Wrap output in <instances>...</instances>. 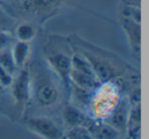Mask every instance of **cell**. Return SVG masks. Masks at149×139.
<instances>
[{
  "label": "cell",
  "mask_w": 149,
  "mask_h": 139,
  "mask_svg": "<svg viewBox=\"0 0 149 139\" xmlns=\"http://www.w3.org/2000/svg\"><path fill=\"white\" fill-rule=\"evenodd\" d=\"M26 126L43 139H62L64 134L61 127L48 117H30L26 120Z\"/></svg>",
  "instance_id": "1"
},
{
  "label": "cell",
  "mask_w": 149,
  "mask_h": 139,
  "mask_svg": "<svg viewBox=\"0 0 149 139\" xmlns=\"http://www.w3.org/2000/svg\"><path fill=\"white\" fill-rule=\"evenodd\" d=\"M32 94L36 103L42 108H49L57 103L59 92L53 81L43 75H39L32 87Z\"/></svg>",
  "instance_id": "2"
},
{
  "label": "cell",
  "mask_w": 149,
  "mask_h": 139,
  "mask_svg": "<svg viewBox=\"0 0 149 139\" xmlns=\"http://www.w3.org/2000/svg\"><path fill=\"white\" fill-rule=\"evenodd\" d=\"M11 94L17 105H25L29 102L32 96L31 74L28 68L19 69V72L13 76L10 83Z\"/></svg>",
  "instance_id": "3"
},
{
  "label": "cell",
  "mask_w": 149,
  "mask_h": 139,
  "mask_svg": "<svg viewBox=\"0 0 149 139\" xmlns=\"http://www.w3.org/2000/svg\"><path fill=\"white\" fill-rule=\"evenodd\" d=\"M47 62L54 73L60 78L64 86L70 85V73L72 69V56L63 52H52L47 55Z\"/></svg>",
  "instance_id": "4"
},
{
  "label": "cell",
  "mask_w": 149,
  "mask_h": 139,
  "mask_svg": "<svg viewBox=\"0 0 149 139\" xmlns=\"http://www.w3.org/2000/svg\"><path fill=\"white\" fill-rule=\"evenodd\" d=\"M131 106L132 105L128 98H122L118 100L116 105L108 114L107 118L103 121L113 127L120 134L127 132V123H128Z\"/></svg>",
  "instance_id": "5"
},
{
  "label": "cell",
  "mask_w": 149,
  "mask_h": 139,
  "mask_svg": "<svg viewBox=\"0 0 149 139\" xmlns=\"http://www.w3.org/2000/svg\"><path fill=\"white\" fill-rule=\"evenodd\" d=\"M61 119L68 128L74 127H86L92 122L87 115L78 107L72 104L65 105L61 110Z\"/></svg>",
  "instance_id": "6"
},
{
  "label": "cell",
  "mask_w": 149,
  "mask_h": 139,
  "mask_svg": "<svg viewBox=\"0 0 149 139\" xmlns=\"http://www.w3.org/2000/svg\"><path fill=\"white\" fill-rule=\"evenodd\" d=\"M120 25L127 35L132 51L139 54L141 49V23L125 17H120Z\"/></svg>",
  "instance_id": "7"
},
{
  "label": "cell",
  "mask_w": 149,
  "mask_h": 139,
  "mask_svg": "<svg viewBox=\"0 0 149 139\" xmlns=\"http://www.w3.org/2000/svg\"><path fill=\"white\" fill-rule=\"evenodd\" d=\"M92 139H118L120 133L118 132L105 121L91 122L87 127Z\"/></svg>",
  "instance_id": "8"
},
{
  "label": "cell",
  "mask_w": 149,
  "mask_h": 139,
  "mask_svg": "<svg viewBox=\"0 0 149 139\" xmlns=\"http://www.w3.org/2000/svg\"><path fill=\"white\" fill-rule=\"evenodd\" d=\"M10 52L17 69H22L26 67V63L30 55V43L17 41L13 45Z\"/></svg>",
  "instance_id": "9"
},
{
  "label": "cell",
  "mask_w": 149,
  "mask_h": 139,
  "mask_svg": "<svg viewBox=\"0 0 149 139\" xmlns=\"http://www.w3.org/2000/svg\"><path fill=\"white\" fill-rule=\"evenodd\" d=\"M141 127V107L140 104H135L131 106L127 123V133L132 137L138 134Z\"/></svg>",
  "instance_id": "10"
},
{
  "label": "cell",
  "mask_w": 149,
  "mask_h": 139,
  "mask_svg": "<svg viewBox=\"0 0 149 139\" xmlns=\"http://www.w3.org/2000/svg\"><path fill=\"white\" fill-rule=\"evenodd\" d=\"M92 92H93V90L85 89V88L74 85V87H72V96H74L72 105L78 107L79 109L90 105L92 103Z\"/></svg>",
  "instance_id": "11"
},
{
  "label": "cell",
  "mask_w": 149,
  "mask_h": 139,
  "mask_svg": "<svg viewBox=\"0 0 149 139\" xmlns=\"http://www.w3.org/2000/svg\"><path fill=\"white\" fill-rule=\"evenodd\" d=\"M15 35L17 38V41L30 43L36 36V30L31 23H22L15 28Z\"/></svg>",
  "instance_id": "12"
},
{
  "label": "cell",
  "mask_w": 149,
  "mask_h": 139,
  "mask_svg": "<svg viewBox=\"0 0 149 139\" xmlns=\"http://www.w3.org/2000/svg\"><path fill=\"white\" fill-rule=\"evenodd\" d=\"M0 66L5 69L9 74L11 75H15V71H17V67H15V64L13 62V55H11V52L9 49H5L3 51L0 52Z\"/></svg>",
  "instance_id": "13"
},
{
  "label": "cell",
  "mask_w": 149,
  "mask_h": 139,
  "mask_svg": "<svg viewBox=\"0 0 149 139\" xmlns=\"http://www.w3.org/2000/svg\"><path fill=\"white\" fill-rule=\"evenodd\" d=\"M63 139H92L89 131L86 127H74L68 128L63 134Z\"/></svg>",
  "instance_id": "14"
},
{
  "label": "cell",
  "mask_w": 149,
  "mask_h": 139,
  "mask_svg": "<svg viewBox=\"0 0 149 139\" xmlns=\"http://www.w3.org/2000/svg\"><path fill=\"white\" fill-rule=\"evenodd\" d=\"M120 17L141 23V8L125 4L120 10Z\"/></svg>",
  "instance_id": "15"
},
{
  "label": "cell",
  "mask_w": 149,
  "mask_h": 139,
  "mask_svg": "<svg viewBox=\"0 0 149 139\" xmlns=\"http://www.w3.org/2000/svg\"><path fill=\"white\" fill-rule=\"evenodd\" d=\"M15 25V21L8 13H6L2 8H0V31L9 32Z\"/></svg>",
  "instance_id": "16"
},
{
  "label": "cell",
  "mask_w": 149,
  "mask_h": 139,
  "mask_svg": "<svg viewBox=\"0 0 149 139\" xmlns=\"http://www.w3.org/2000/svg\"><path fill=\"white\" fill-rule=\"evenodd\" d=\"M63 0H32L29 4H27L28 6L33 7V8H39V9H43V8H48L51 5H55L58 3H61Z\"/></svg>",
  "instance_id": "17"
},
{
  "label": "cell",
  "mask_w": 149,
  "mask_h": 139,
  "mask_svg": "<svg viewBox=\"0 0 149 139\" xmlns=\"http://www.w3.org/2000/svg\"><path fill=\"white\" fill-rule=\"evenodd\" d=\"M13 43V37L9 32L0 31V52L5 49H8V47Z\"/></svg>",
  "instance_id": "18"
},
{
  "label": "cell",
  "mask_w": 149,
  "mask_h": 139,
  "mask_svg": "<svg viewBox=\"0 0 149 139\" xmlns=\"http://www.w3.org/2000/svg\"><path fill=\"white\" fill-rule=\"evenodd\" d=\"M126 5H131V6L140 7L141 6V0H124Z\"/></svg>",
  "instance_id": "19"
},
{
  "label": "cell",
  "mask_w": 149,
  "mask_h": 139,
  "mask_svg": "<svg viewBox=\"0 0 149 139\" xmlns=\"http://www.w3.org/2000/svg\"><path fill=\"white\" fill-rule=\"evenodd\" d=\"M21 1L24 3V4H26V5H27V4H29V3L31 2L32 0H21Z\"/></svg>",
  "instance_id": "20"
},
{
  "label": "cell",
  "mask_w": 149,
  "mask_h": 139,
  "mask_svg": "<svg viewBox=\"0 0 149 139\" xmlns=\"http://www.w3.org/2000/svg\"><path fill=\"white\" fill-rule=\"evenodd\" d=\"M118 139H135V137H132V136H130V135H128V136L126 137V138H118Z\"/></svg>",
  "instance_id": "21"
}]
</instances>
